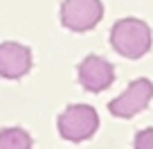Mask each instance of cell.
<instances>
[{"mask_svg":"<svg viewBox=\"0 0 153 149\" xmlns=\"http://www.w3.org/2000/svg\"><path fill=\"white\" fill-rule=\"evenodd\" d=\"M151 27L140 18H122L110 29V45L126 59H140L151 50Z\"/></svg>","mask_w":153,"mask_h":149,"instance_id":"1","label":"cell"},{"mask_svg":"<svg viewBox=\"0 0 153 149\" xmlns=\"http://www.w3.org/2000/svg\"><path fill=\"white\" fill-rule=\"evenodd\" d=\"M59 133L63 140L70 142H83L92 138L99 129V115L88 104H72L59 115Z\"/></svg>","mask_w":153,"mask_h":149,"instance_id":"2","label":"cell"},{"mask_svg":"<svg viewBox=\"0 0 153 149\" xmlns=\"http://www.w3.org/2000/svg\"><path fill=\"white\" fill-rule=\"evenodd\" d=\"M104 16L101 0H63L61 23L70 32H90Z\"/></svg>","mask_w":153,"mask_h":149,"instance_id":"3","label":"cell"},{"mask_svg":"<svg viewBox=\"0 0 153 149\" xmlns=\"http://www.w3.org/2000/svg\"><path fill=\"white\" fill-rule=\"evenodd\" d=\"M153 100V82L151 79H135L128 84L122 95H117L108 104V111L115 118H133L140 111H144L149 106V102Z\"/></svg>","mask_w":153,"mask_h":149,"instance_id":"4","label":"cell"},{"mask_svg":"<svg viewBox=\"0 0 153 149\" xmlns=\"http://www.w3.org/2000/svg\"><path fill=\"white\" fill-rule=\"evenodd\" d=\"M76 77H79V84H81L88 93H101L115 82V68H113V63L106 61L104 57L90 54V57H86L79 63Z\"/></svg>","mask_w":153,"mask_h":149,"instance_id":"5","label":"cell"},{"mask_svg":"<svg viewBox=\"0 0 153 149\" xmlns=\"http://www.w3.org/2000/svg\"><path fill=\"white\" fill-rule=\"evenodd\" d=\"M32 68V50L23 43H0V77L20 79Z\"/></svg>","mask_w":153,"mask_h":149,"instance_id":"6","label":"cell"},{"mask_svg":"<svg viewBox=\"0 0 153 149\" xmlns=\"http://www.w3.org/2000/svg\"><path fill=\"white\" fill-rule=\"evenodd\" d=\"M0 149H32V136L20 127L0 131Z\"/></svg>","mask_w":153,"mask_h":149,"instance_id":"7","label":"cell"},{"mask_svg":"<svg viewBox=\"0 0 153 149\" xmlns=\"http://www.w3.org/2000/svg\"><path fill=\"white\" fill-rule=\"evenodd\" d=\"M133 149H153V127L151 129H142L135 136Z\"/></svg>","mask_w":153,"mask_h":149,"instance_id":"8","label":"cell"}]
</instances>
